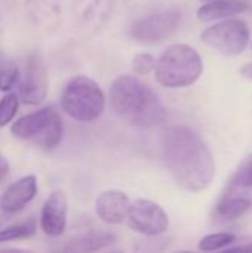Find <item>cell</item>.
<instances>
[{
	"label": "cell",
	"instance_id": "6da1fadb",
	"mask_svg": "<svg viewBox=\"0 0 252 253\" xmlns=\"http://www.w3.org/2000/svg\"><path fill=\"white\" fill-rule=\"evenodd\" d=\"M165 165L174 181L190 193L205 191L215 176V160L206 142L187 126H171L162 138Z\"/></svg>",
	"mask_w": 252,
	"mask_h": 253
},
{
	"label": "cell",
	"instance_id": "277c9868",
	"mask_svg": "<svg viewBox=\"0 0 252 253\" xmlns=\"http://www.w3.org/2000/svg\"><path fill=\"white\" fill-rule=\"evenodd\" d=\"M62 110L74 120L89 123L105 110V95L97 82L86 76L71 79L61 96Z\"/></svg>",
	"mask_w": 252,
	"mask_h": 253
},
{
	"label": "cell",
	"instance_id": "484cf974",
	"mask_svg": "<svg viewBox=\"0 0 252 253\" xmlns=\"http://www.w3.org/2000/svg\"><path fill=\"white\" fill-rule=\"evenodd\" d=\"M202 1H208V0H202Z\"/></svg>",
	"mask_w": 252,
	"mask_h": 253
},
{
	"label": "cell",
	"instance_id": "5b68a950",
	"mask_svg": "<svg viewBox=\"0 0 252 253\" xmlns=\"http://www.w3.org/2000/svg\"><path fill=\"white\" fill-rule=\"evenodd\" d=\"M201 39L205 44L226 56H238L250 43V28L242 19L226 18L224 21L208 27Z\"/></svg>",
	"mask_w": 252,
	"mask_h": 253
},
{
	"label": "cell",
	"instance_id": "4fadbf2b",
	"mask_svg": "<svg viewBox=\"0 0 252 253\" xmlns=\"http://www.w3.org/2000/svg\"><path fill=\"white\" fill-rule=\"evenodd\" d=\"M247 10L248 4L241 0H212L198 9V19L209 22L241 15Z\"/></svg>",
	"mask_w": 252,
	"mask_h": 253
},
{
	"label": "cell",
	"instance_id": "ffe728a7",
	"mask_svg": "<svg viewBox=\"0 0 252 253\" xmlns=\"http://www.w3.org/2000/svg\"><path fill=\"white\" fill-rule=\"evenodd\" d=\"M19 107V98L15 93H7L0 99V127L12 122Z\"/></svg>",
	"mask_w": 252,
	"mask_h": 253
},
{
	"label": "cell",
	"instance_id": "d6986e66",
	"mask_svg": "<svg viewBox=\"0 0 252 253\" xmlns=\"http://www.w3.org/2000/svg\"><path fill=\"white\" fill-rule=\"evenodd\" d=\"M19 79V70L15 61L1 58L0 59V90H10Z\"/></svg>",
	"mask_w": 252,
	"mask_h": 253
},
{
	"label": "cell",
	"instance_id": "7c38bea8",
	"mask_svg": "<svg viewBox=\"0 0 252 253\" xmlns=\"http://www.w3.org/2000/svg\"><path fill=\"white\" fill-rule=\"evenodd\" d=\"M55 114H56V111L52 107H45L36 113H31V114L24 116L19 120H16L12 125L10 132L15 138L31 139L36 144L43 136V133L48 130Z\"/></svg>",
	"mask_w": 252,
	"mask_h": 253
},
{
	"label": "cell",
	"instance_id": "7a4b0ae2",
	"mask_svg": "<svg viewBox=\"0 0 252 253\" xmlns=\"http://www.w3.org/2000/svg\"><path fill=\"white\" fill-rule=\"evenodd\" d=\"M110 104L132 126L143 129L157 126L166 117L159 96L135 76H120L113 82Z\"/></svg>",
	"mask_w": 252,
	"mask_h": 253
},
{
	"label": "cell",
	"instance_id": "5bb4252c",
	"mask_svg": "<svg viewBox=\"0 0 252 253\" xmlns=\"http://www.w3.org/2000/svg\"><path fill=\"white\" fill-rule=\"evenodd\" d=\"M116 242V237L107 231H88L65 242L62 251L67 252H94L108 248Z\"/></svg>",
	"mask_w": 252,
	"mask_h": 253
},
{
	"label": "cell",
	"instance_id": "603a6c76",
	"mask_svg": "<svg viewBox=\"0 0 252 253\" xmlns=\"http://www.w3.org/2000/svg\"><path fill=\"white\" fill-rule=\"evenodd\" d=\"M226 252H251L252 253V242L248 245H241V246H233V248H227Z\"/></svg>",
	"mask_w": 252,
	"mask_h": 253
},
{
	"label": "cell",
	"instance_id": "30bf717a",
	"mask_svg": "<svg viewBox=\"0 0 252 253\" xmlns=\"http://www.w3.org/2000/svg\"><path fill=\"white\" fill-rule=\"evenodd\" d=\"M129 206L128 194L119 190H107L98 196L95 202V213L102 222L119 225L126 219Z\"/></svg>",
	"mask_w": 252,
	"mask_h": 253
},
{
	"label": "cell",
	"instance_id": "d4e9b609",
	"mask_svg": "<svg viewBox=\"0 0 252 253\" xmlns=\"http://www.w3.org/2000/svg\"><path fill=\"white\" fill-rule=\"evenodd\" d=\"M241 74L248 79V80H252V62L251 64H247L242 70H241Z\"/></svg>",
	"mask_w": 252,
	"mask_h": 253
},
{
	"label": "cell",
	"instance_id": "8fae6325",
	"mask_svg": "<svg viewBox=\"0 0 252 253\" xmlns=\"http://www.w3.org/2000/svg\"><path fill=\"white\" fill-rule=\"evenodd\" d=\"M37 196V178L27 175L10 184L0 197V209L4 213H18Z\"/></svg>",
	"mask_w": 252,
	"mask_h": 253
},
{
	"label": "cell",
	"instance_id": "cb8c5ba5",
	"mask_svg": "<svg viewBox=\"0 0 252 253\" xmlns=\"http://www.w3.org/2000/svg\"><path fill=\"white\" fill-rule=\"evenodd\" d=\"M7 175H9V163H7L4 159L0 157V182H1Z\"/></svg>",
	"mask_w": 252,
	"mask_h": 253
},
{
	"label": "cell",
	"instance_id": "9c48e42d",
	"mask_svg": "<svg viewBox=\"0 0 252 253\" xmlns=\"http://www.w3.org/2000/svg\"><path fill=\"white\" fill-rule=\"evenodd\" d=\"M49 89V82L46 76L45 65L37 58H30L22 82H21V99L25 104H40Z\"/></svg>",
	"mask_w": 252,
	"mask_h": 253
},
{
	"label": "cell",
	"instance_id": "8992f818",
	"mask_svg": "<svg viewBox=\"0 0 252 253\" xmlns=\"http://www.w3.org/2000/svg\"><path fill=\"white\" fill-rule=\"evenodd\" d=\"M126 222L132 231L147 237H157L169 228V218L163 208L146 199L131 203Z\"/></svg>",
	"mask_w": 252,
	"mask_h": 253
},
{
	"label": "cell",
	"instance_id": "ba28073f",
	"mask_svg": "<svg viewBox=\"0 0 252 253\" xmlns=\"http://www.w3.org/2000/svg\"><path fill=\"white\" fill-rule=\"evenodd\" d=\"M67 196L61 190H55L49 194L43 203L40 213V228L49 237H59L67 227Z\"/></svg>",
	"mask_w": 252,
	"mask_h": 253
},
{
	"label": "cell",
	"instance_id": "3957f363",
	"mask_svg": "<svg viewBox=\"0 0 252 253\" xmlns=\"http://www.w3.org/2000/svg\"><path fill=\"white\" fill-rule=\"evenodd\" d=\"M156 80L169 89L192 86L203 73L199 52L184 43L171 44L156 61Z\"/></svg>",
	"mask_w": 252,
	"mask_h": 253
},
{
	"label": "cell",
	"instance_id": "44dd1931",
	"mask_svg": "<svg viewBox=\"0 0 252 253\" xmlns=\"http://www.w3.org/2000/svg\"><path fill=\"white\" fill-rule=\"evenodd\" d=\"M233 188H252V156L242 162L232 178L230 190Z\"/></svg>",
	"mask_w": 252,
	"mask_h": 253
},
{
	"label": "cell",
	"instance_id": "9a60e30c",
	"mask_svg": "<svg viewBox=\"0 0 252 253\" xmlns=\"http://www.w3.org/2000/svg\"><path fill=\"white\" fill-rule=\"evenodd\" d=\"M252 202L248 197L244 196H230L226 194L221 202L217 205V215L223 219H236L242 215H245L251 209Z\"/></svg>",
	"mask_w": 252,
	"mask_h": 253
},
{
	"label": "cell",
	"instance_id": "ac0fdd59",
	"mask_svg": "<svg viewBox=\"0 0 252 253\" xmlns=\"http://www.w3.org/2000/svg\"><path fill=\"white\" fill-rule=\"evenodd\" d=\"M236 236L232 233H215L205 236L199 242V249L203 252H215L221 249H227L232 243H235Z\"/></svg>",
	"mask_w": 252,
	"mask_h": 253
},
{
	"label": "cell",
	"instance_id": "52a82bcc",
	"mask_svg": "<svg viewBox=\"0 0 252 253\" xmlns=\"http://www.w3.org/2000/svg\"><path fill=\"white\" fill-rule=\"evenodd\" d=\"M181 22V13L175 9L157 12L138 19L131 27V37L141 43H160L171 37Z\"/></svg>",
	"mask_w": 252,
	"mask_h": 253
},
{
	"label": "cell",
	"instance_id": "7402d4cb",
	"mask_svg": "<svg viewBox=\"0 0 252 253\" xmlns=\"http://www.w3.org/2000/svg\"><path fill=\"white\" fill-rule=\"evenodd\" d=\"M154 68H156V58L150 53H138L132 59V70L140 76H146L154 71Z\"/></svg>",
	"mask_w": 252,
	"mask_h": 253
},
{
	"label": "cell",
	"instance_id": "e0dca14e",
	"mask_svg": "<svg viewBox=\"0 0 252 253\" xmlns=\"http://www.w3.org/2000/svg\"><path fill=\"white\" fill-rule=\"evenodd\" d=\"M62 133H64V125L62 120L59 117V114L56 113L48 127V130L43 133V136L36 142L40 148L43 150H52L55 147H58V144L62 139Z\"/></svg>",
	"mask_w": 252,
	"mask_h": 253
},
{
	"label": "cell",
	"instance_id": "2e32d148",
	"mask_svg": "<svg viewBox=\"0 0 252 253\" xmlns=\"http://www.w3.org/2000/svg\"><path fill=\"white\" fill-rule=\"evenodd\" d=\"M36 228L37 225L34 219H27L22 222H16L13 225H9L7 228L0 230V243L18 240V239H28L34 236Z\"/></svg>",
	"mask_w": 252,
	"mask_h": 253
}]
</instances>
